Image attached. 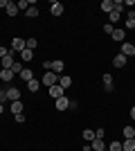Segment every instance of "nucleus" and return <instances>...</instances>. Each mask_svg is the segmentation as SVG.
Returning a JSON list of instances; mask_svg holds the SVG:
<instances>
[{"label": "nucleus", "instance_id": "nucleus-1", "mask_svg": "<svg viewBox=\"0 0 135 151\" xmlns=\"http://www.w3.org/2000/svg\"><path fill=\"white\" fill-rule=\"evenodd\" d=\"M27 47V41H23V38H14L11 41V45H9V54H16V52H23Z\"/></svg>", "mask_w": 135, "mask_h": 151}, {"label": "nucleus", "instance_id": "nucleus-2", "mask_svg": "<svg viewBox=\"0 0 135 151\" xmlns=\"http://www.w3.org/2000/svg\"><path fill=\"white\" fill-rule=\"evenodd\" d=\"M41 83H43V86H47V88H52V86H56L59 83V75H54V72H45L43 75V79H41Z\"/></svg>", "mask_w": 135, "mask_h": 151}, {"label": "nucleus", "instance_id": "nucleus-3", "mask_svg": "<svg viewBox=\"0 0 135 151\" xmlns=\"http://www.w3.org/2000/svg\"><path fill=\"white\" fill-rule=\"evenodd\" d=\"M113 41H117V43H124V38H126V29H122V27H117V29H113Z\"/></svg>", "mask_w": 135, "mask_h": 151}, {"label": "nucleus", "instance_id": "nucleus-4", "mask_svg": "<svg viewBox=\"0 0 135 151\" xmlns=\"http://www.w3.org/2000/svg\"><path fill=\"white\" fill-rule=\"evenodd\" d=\"M126 63H129V59L124 57L122 52H119V54H115V59H113V65H115V68H124Z\"/></svg>", "mask_w": 135, "mask_h": 151}, {"label": "nucleus", "instance_id": "nucleus-5", "mask_svg": "<svg viewBox=\"0 0 135 151\" xmlns=\"http://www.w3.org/2000/svg\"><path fill=\"white\" fill-rule=\"evenodd\" d=\"M68 108H70V99H68V97H59L56 99V111H68Z\"/></svg>", "mask_w": 135, "mask_h": 151}, {"label": "nucleus", "instance_id": "nucleus-6", "mask_svg": "<svg viewBox=\"0 0 135 151\" xmlns=\"http://www.w3.org/2000/svg\"><path fill=\"white\" fill-rule=\"evenodd\" d=\"M122 54H124L126 59L133 57V54H135V45H133V43H122Z\"/></svg>", "mask_w": 135, "mask_h": 151}, {"label": "nucleus", "instance_id": "nucleus-7", "mask_svg": "<svg viewBox=\"0 0 135 151\" xmlns=\"http://www.w3.org/2000/svg\"><path fill=\"white\" fill-rule=\"evenodd\" d=\"M59 86H61L63 90H68V88L72 86V77H68V75H61V77H59Z\"/></svg>", "mask_w": 135, "mask_h": 151}, {"label": "nucleus", "instance_id": "nucleus-8", "mask_svg": "<svg viewBox=\"0 0 135 151\" xmlns=\"http://www.w3.org/2000/svg\"><path fill=\"white\" fill-rule=\"evenodd\" d=\"M50 14L52 16H61V14H63V5H61V2H52L50 5Z\"/></svg>", "mask_w": 135, "mask_h": 151}, {"label": "nucleus", "instance_id": "nucleus-9", "mask_svg": "<svg viewBox=\"0 0 135 151\" xmlns=\"http://www.w3.org/2000/svg\"><path fill=\"white\" fill-rule=\"evenodd\" d=\"M7 99L18 101V99H20V90H18V88H7Z\"/></svg>", "mask_w": 135, "mask_h": 151}, {"label": "nucleus", "instance_id": "nucleus-10", "mask_svg": "<svg viewBox=\"0 0 135 151\" xmlns=\"http://www.w3.org/2000/svg\"><path fill=\"white\" fill-rule=\"evenodd\" d=\"M63 93H65V90L61 88L59 83H56V86H52V88H50V95H52V97H54V99H59V97H63Z\"/></svg>", "mask_w": 135, "mask_h": 151}, {"label": "nucleus", "instance_id": "nucleus-11", "mask_svg": "<svg viewBox=\"0 0 135 151\" xmlns=\"http://www.w3.org/2000/svg\"><path fill=\"white\" fill-rule=\"evenodd\" d=\"M14 61H16V59H14V54H7V57L2 59V68H5V70H11Z\"/></svg>", "mask_w": 135, "mask_h": 151}, {"label": "nucleus", "instance_id": "nucleus-12", "mask_svg": "<svg viewBox=\"0 0 135 151\" xmlns=\"http://www.w3.org/2000/svg\"><path fill=\"white\" fill-rule=\"evenodd\" d=\"M90 147H92V151H104L106 147H104V140H99V138H95L92 142H90Z\"/></svg>", "mask_w": 135, "mask_h": 151}, {"label": "nucleus", "instance_id": "nucleus-13", "mask_svg": "<svg viewBox=\"0 0 135 151\" xmlns=\"http://www.w3.org/2000/svg\"><path fill=\"white\" fill-rule=\"evenodd\" d=\"M122 149H124V151H135V138L124 140V142H122Z\"/></svg>", "mask_w": 135, "mask_h": 151}, {"label": "nucleus", "instance_id": "nucleus-14", "mask_svg": "<svg viewBox=\"0 0 135 151\" xmlns=\"http://www.w3.org/2000/svg\"><path fill=\"white\" fill-rule=\"evenodd\" d=\"M39 88H41V81H39V79H32V81H27V90H29V93H36Z\"/></svg>", "mask_w": 135, "mask_h": 151}, {"label": "nucleus", "instance_id": "nucleus-15", "mask_svg": "<svg viewBox=\"0 0 135 151\" xmlns=\"http://www.w3.org/2000/svg\"><path fill=\"white\" fill-rule=\"evenodd\" d=\"M0 79H2V81H11V79H14V72L2 68V70H0Z\"/></svg>", "mask_w": 135, "mask_h": 151}, {"label": "nucleus", "instance_id": "nucleus-16", "mask_svg": "<svg viewBox=\"0 0 135 151\" xmlns=\"http://www.w3.org/2000/svg\"><path fill=\"white\" fill-rule=\"evenodd\" d=\"M52 72H54V75H59V72H63V61H52Z\"/></svg>", "mask_w": 135, "mask_h": 151}, {"label": "nucleus", "instance_id": "nucleus-17", "mask_svg": "<svg viewBox=\"0 0 135 151\" xmlns=\"http://www.w3.org/2000/svg\"><path fill=\"white\" fill-rule=\"evenodd\" d=\"M18 12H20L18 5H14V2H9V5H7V14H9L11 18H14V16H18Z\"/></svg>", "mask_w": 135, "mask_h": 151}, {"label": "nucleus", "instance_id": "nucleus-18", "mask_svg": "<svg viewBox=\"0 0 135 151\" xmlns=\"http://www.w3.org/2000/svg\"><path fill=\"white\" fill-rule=\"evenodd\" d=\"M126 29H135V12H129V18H126Z\"/></svg>", "mask_w": 135, "mask_h": 151}, {"label": "nucleus", "instance_id": "nucleus-19", "mask_svg": "<svg viewBox=\"0 0 135 151\" xmlns=\"http://www.w3.org/2000/svg\"><path fill=\"white\" fill-rule=\"evenodd\" d=\"M11 113L14 115H18V113H23V101H11Z\"/></svg>", "mask_w": 135, "mask_h": 151}, {"label": "nucleus", "instance_id": "nucleus-20", "mask_svg": "<svg viewBox=\"0 0 135 151\" xmlns=\"http://www.w3.org/2000/svg\"><path fill=\"white\" fill-rule=\"evenodd\" d=\"M124 140H131V138H135V129L133 126H124Z\"/></svg>", "mask_w": 135, "mask_h": 151}, {"label": "nucleus", "instance_id": "nucleus-21", "mask_svg": "<svg viewBox=\"0 0 135 151\" xmlns=\"http://www.w3.org/2000/svg\"><path fill=\"white\" fill-rule=\"evenodd\" d=\"M20 59H23V61H32V59H34V52H32V50H27V47H25V50L20 52Z\"/></svg>", "mask_w": 135, "mask_h": 151}, {"label": "nucleus", "instance_id": "nucleus-22", "mask_svg": "<svg viewBox=\"0 0 135 151\" xmlns=\"http://www.w3.org/2000/svg\"><path fill=\"white\" fill-rule=\"evenodd\" d=\"M20 77H23L25 81H32V79H34V72H32V70H29V68H25V70H23V72H20Z\"/></svg>", "mask_w": 135, "mask_h": 151}, {"label": "nucleus", "instance_id": "nucleus-23", "mask_svg": "<svg viewBox=\"0 0 135 151\" xmlns=\"http://www.w3.org/2000/svg\"><path fill=\"white\" fill-rule=\"evenodd\" d=\"M23 70H25V68H23V63H20V61H14V65H11V72H14V75H20Z\"/></svg>", "mask_w": 135, "mask_h": 151}, {"label": "nucleus", "instance_id": "nucleus-24", "mask_svg": "<svg viewBox=\"0 0 135 151\" xmlns=\"http://www.w3.org/2000/svg\"><path fill=\"white\" fill-rule=\"evenodd\" d=\"M84 140H86V142L90 145V142L95 140V131H90V129H86V131H84Z\"/></svg>", "mask_w": 135, "mask_h": 151}, {"label": "nucleus", "instance_id": "nucleus-25", "mask_svg": "<svg viewBox=\"0 0 135 151\" xmlns=\"http://www.w3.org/2000/svg\"><path fill=\"white\" fill-rule=\"evenodd\" d=\"M27 16H29V18H36V16H39V7H34V5H29V9H27Z\"/></svg>", "mask_w": 135, "mask_h": 151}, {"label": "nucleus", "instance_id": "nucleus-26", "mask_svg": "<svg viewBox=\"0 0 135 151\" xmlns=\"http://www.w3.org/2000/svg\"><path fill=\"white\" fill-rule=\"evenodd\" d=\"M122 9H124V2H122V0H113V12L122 14Z\"/></svg>", "mask_w": 135, "mask_h": 151}, {"label": "nucleus", "instance_id": "nucleus-27", "mask_svg": "<svg viewBox=\"0 0 135 151\" xmlns=\"http://www.w3.org/2000/svg\"><path fill=\"white\" fill-rule=\"evenodd\" d=\"M101 9L106 14H110V12H113V0H104V2H101Z\"/></svg>", "mask_w": 135, "mask_h": 151}, {"label": "nucleus", "instance_id": "nucleus-28", "mask_svg": "<svg viewBox=\"0 0 135 151\" xmlns=\"http://www.w3.org/2000/svg\"><path fill=\"white\" fill-rule=\"evenodd\" d=\"M119 16H122V14H117V12H110V14H108V23H110V25H115L117 20H119Z\"/></svg>", "mask_w": 135, "mask_h": 151}, {"label": "nucleus", "instance_id": "nucleus-29", "mask_svg": "<svg viewBox=\"0 0 135 151\" xmlns=\"http://www.w3.org/2000/svg\"><path fill=\"white\" fill-rule=\"evenodd\" d=\"M108 151H124V149H122V142H119V140H115V142H110Z\"/></svg>", "mask_w": 135, "mask_h": 151}, {"label": "nucleus", "instance_id": "nucleus-30", "mask_svg": "<svg viewBox=\"0 0 135 151\" xmlns=\"http://www.w3.org/2000/svg\"><path fill=\"white\" fill-rule=\"evenodd\" d=\"M36 45H39V41H36V38H29V41H27V50H36Z\"/></svg>", "mask_w": 135, "mask_h": 151}, {"label": "nucleus", "instance_id": "nucleus-31", "mask_svg": "<svg viewBox=\"0 0 135 151\" xmlns=\"http://www.w3.org/2000/svg\"><path fill=\"white\" fill-rule=\"evenodd\" d=\"M16 5H18V9H29V5H32V2H29V0H20V2H16Z\"/></svg>", "mask_w": 135, "mask_h": 151}, {"label": "nucleus", "instance_id": "nucleus-32", "mask_svg": "<svg viewBox=\"0 0 135 151\" xmlns=\"http://www.w3.org/2000/svg\"><path fill=\"white\" fill-rule=\"evenodd\" d=\"M104 135H106V131H104V129H97V131H95V138L104 140Z\"/></svg>", "mask_w": 135, "mask_h": 151}, {"label": "nucleus", "instance_id": "nucleus-33", "mask_svg": "<svg viewBox=\"0 0 135 151\" xmlns=\"http://www.w3.org/2000/svg\"><path fill=\"white\" fill-rule=\"evenodd\" d=\"M110 83H113V77H110V75H104V86H110Z\"/></svg>", "mask_w": 135, "mask_h": 151}, {"label": "nucleus", "instance_id": "nucleus-34", "mask_svg": "<svg viewBox=\"0 0 135 151\" xmlns=\"http://www.w3.org/2000/svg\"><path fill=\"white\" fill-rule=\"evenodd\" d=\"M113 29H115V27L110 25V23H106V25H104V32H106V34H113Z\"/></svg>", "mask_w": 135, "mask_h": 151}, {"label": "nucleus", "instance_id": "nucleus-35", "mask_svg": "<svg viewBox=\"0 0 135 151\" xmlns=\"http://www.w3.org/2000/svg\"><path fill=\"white\" fill-rule=\"evenodd\" d=\"M14 117H16V122H18V124H23V122H25V115H23V113H18V115H14Z\"/></svg>", "mask_w": 135, "mask_h": 151}, {"label": "nucleus", "instance_id": "nucleus-36", "mask_svg": "<svg viewBox=\"0 0 135 151\" xmlns=\"http://www.w3.org/2000/svg\"><path fill=\"white\" fill-rule=\"evenodd\" d=\"M7 54H9V50H7V47H0V59H5Z\"/></svg>", "mask_w": 135, "mask_h": 151}, {"label": "nucleus", "instance_id": "nucleus-37", "mask_svg": "<svg viewBox=\"0 0 135 151\" xmlns=\"http://www.w3.org/2000/svg\"><path fill=\"white\" fill-rule=\"evenodd\" d=\"M5 99H7V90H0V104H2Z\"/></svg>", "mask_w": 135, "mask_h": 151}, {"label": "nucleus", "instance_id": "nucleus-38", "mask_svg": "<svg viewBox=\"0 0 135 151\" xmlns=\"http://www.w3.org/2000/svg\"><path fill=\"white\" fill-rule=\"evenodd\" d=\"M7 5H9V0H0V7H5V9H7Z\"/></svg>", "mask_w": 135, "mask_h": 151}, {"label": "nucleus", "instance_id": "nucleus-39", "mask_svg": "<svg viewBox=\"0 0 135 151\" xmlns=\"http://www.w3.org/2000/svg\"><path fill=\"white\" fill-rule=\"evenodd\" d=\"M131 120H135V106L131 108Z\"/></svg>", "mask_w": 135, "mask_h": 151}, {"label": "nucleus", "instance_id": "nucleus-40", "mask_svg": "<svg viewBox=\"0 0 135 151\" xmlns=\"http://www.w3.org/2000/svg\"><path fill=\"white\" fill-rule=\"evenodd\" d=\"M2 113H5V106H2V104H0V115H2Z\"/></svg>", "mask_w": 135, "mask_h": 151}, {"label": "nucleus", "instance_id": "nucleus-41", "mask_svg": "<svg viewBox=\"0 0 135 151\" xmlns=\"http://www.w3.org/2000/svg\"><path fill=\"white\" fill-rule=\"evenodd\" d=\"M104 151H108V149H104Z\"/></svg>", "mask_w": 135, "mask_h": 151}]
</instances>
